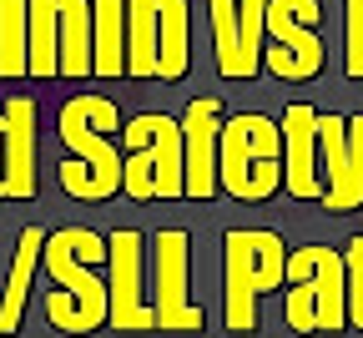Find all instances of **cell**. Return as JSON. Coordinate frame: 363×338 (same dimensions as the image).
Listing matches in <instances>:
<instances>
[{"mask_svg":"<svg viewBox=\"0 0 363 338\" xmlns=\"http://www.w3.org/2000/svg\"><path fill=\"white\" fill-rule=\"evenodd\" d=\"M116 126V107L101 96H76L61 107V141L76 152L71 162H61V187L81 202H106L111 192H121V152L106 141V131Z\"/></svg>","mask_w":363,"mask_h":338,"instance_id":"obj_2","label":"cell"},{"mask_svg":"<svg viewBox=\"0 0 363 338\" xmlns=\"http://www.w3.org/2000/svg\"><path fill=\"white\" fill-rule=\"evenodd\" d=\"M288 283V328H343L348 323V268L333 248H298L283 268Z\"/></svg>","mask_w":363,"mask_h":338,"instance_id":"obj_6","label":"cell"},{"mask_svg":"<svg viewBox=\"0 0 363 338\" xmlns=\"http://www.w3.org/2000/svg\"><path fill=\"white\" fill-rule=\"evenodd\" d=\"M323 202H328V212L363 207V116H348V157H343L338 182L323 187Z\"/></svg>","mask_w":363,"mask_h":338,"instance_id":"obj_20","label":"cell"},{"mask_svg":"<svg viewBox=\"0 0 363 338\" xmlns=\"http://www.w3.org/2000/svg\"><path fill=\"white\" fill-rule=\"evenodd\" d=\"M343 268H348V323L363 328V237L343 248Z\"/></svg>","mask_w":363,"mask_h":338,"instance_id":"obj_22","label":"cell"},{"mask_svg":"<svg viewBox=\"0 0 363 338\" xmlns=\"http://www.w3.org/2000/svg\"><path fill=\"white\" fill-rule=\"evenodd\" d=\"M91 71L126 76V0H91Z\"/></svg>","mask_w":363,"mask_h":338,"instance_id":"obj_15","label":"cell"},{"mask_svg":"<svg viewBox=\"0 0 363 338\" xmlns=\"http://www.w3.org/2000/svg\"><path fill=\"white\" fill-rule=\"evenodd\" d=\"M106 323L121 333H147L157 328V308L142 298V232H111L106 237Z\"/></svg>","mask_w":363,"mask_h":338,"instance_id":"obj_8","label":"cell"},{"mask_svg":"<svg viewBox=\"0 0 363 338\" xmlns=\"http://www.w3.org/2000/svg\"><path fill=\"white\" fill-rule=\"evenodd\" d=\"M126 71L157 76V0H126Z\"/></svg>","mask_w":363,"mask_h":338,"instance_id":"obj_18","label":"cell"},{"mask_svg":"<svg viewBox=\"0 0 363 338\" xmlns=\"http://www.w3.org/2000/svg\"><path fill=\"white\" fill-rule=\"evenodd\" d=\"M126 157H121V187L136 202L142 197H187V172H182V121L147 111L121 126Z\"/></svg>","mask_w":363,"mask_h":338,"instance_id":"obj_5","label":"cell"},{"mask_svg":"<svg viewBox=\"0 0 363 338\" xmlns=\"http://www.w3.org/2000/svg\"><path fill=\"white\" fill-rule=\"evenodd\" d=\"M217 131H222V107L212 96L187 107L182 116V172H187V197H212L217 192Z\"/></svg>","mask_w":363,"mask_h":338,"instance_id":"obj_11","label":"cell"},{"mask_svg":"<svg viewBox=\"0 0 363 338\" xmlns=\"http://www.w3.org/2000/svg\"><path fill=\"white\" fill-rule=\"evenodd\" d=\"M343 26H348L343 66H348V76H363V0H343Z\"/></svg>","mask_w":363,"mask_h":338,"instance_id":"obj_23","label":"cell"},{"mask_svg":"<svg viewBox=\"0 0 363 338\" xmlns=\"http://www.w3.org/2000/svg\"><path fill=\"white\" fill-rule=\"evenodd\" d=\"M187 283H192V237L182 227H162L157 232V323L162 328H202Z\"/></svg>","mask_w":363,"mask_h":338,"instance_id":"obj_10","label":"cell"},{"mask_svg":"<svg viewBox=\"0 0 363 338\" xmlns=\"http://www.w3.org/2000/svg\"><path fill=\"white\" fill-rule=\"evenodd\" d=\"M212 45L222 76H252L262 66L267 0H212Z\"/></svg>","mask_w":363,"mask_h":338,"instance_id":"obj_9","label":"cell"},{"mask_svg":"<svg viewBox=\"0 0 363 338\" xmlns=\"http://www.w3.org/2000/svg\"><path fill=\"white\" fill-rule=\"evenodd\" d=\"M40 263L56 283V293L45 298V318L61 333H86L106 318V283H101V273H91L96 263H106V237L101 232H91V227L45 232Z\"/></svg>","mask_w":363,"mask_h":338,"instance_id":"obj_1","label":"cell"},{"mask_svg":"<svg viewBox=\"0 0 363 338\" xmlns=\"http://www.w3.org/2000/svg\"><path fill=\"white\" fill-rule=\"evenodd\" d=\"M91 71V0H61V76Z\"/></svg>","mask_w":363,"mask_h":338,"instance_id":"obj_19","label":"cell"},{"mask_svg":"<svg viewBox=\"0 0 363 338\" xmlns=\"http://www.w3.org/2000/svg\"><path fill=\"white\" fill-rule=\"evenodd\" d=\"M283 182L293 197H318L323 177H318V111L313 107H288L283 111Z\"/></svg>","mask_w":363,"mask_h":338,"instance_id":"obj_12","label":"cell"},{"mask_svg":"<svg viewBox=\"0 0 363 338\" xmlns=\"http://www.w3.org/2000/svg\"><path fill=\"white\" fill-rule=\"evenodd\" d=\"M0 197H11L6 192V111H0Z\"/></svg>","mask_w":363,"mask_h":338,"instance_id":"obj_24","label":"cell"},{"mask_svg":"<svg viewBox=\"0 0 363 338\" xmlns=\"http://www.w3.org/2000/svg\"><path fill=\"white\" fill-rule=\"evenodd\" d=\"M26 71V0H0V76Z\"/></svg>","mask_w":363,"mask_h":338,"instance_id":"obj_21","label":"cell"},{"mask_svg":"<svg viewBox=\"0 0 363 338\" xmlns=\"http://www.w3.org/2000/svg\"><path fill=\"white\" fill-rule=\"evenodd\" d=\"M192 61L187 45V0H157V76L182 81Z\"/></svg>","mask_w":363,"mask_h":338,"instance_id":"obj_16","label":"cell"},{"mask_svg":"<svg viewBox=\"0 0 363 338\" xmlns=\"http://www.w3.org/2000/svg\"><path fill=\"white\" fill-rule=\"evenodd\" d=\"M217 182L242 202H262L283 182V126L262 111H238L217 131Z\"/></svg>","mask_w":363,"mask_h":338,"instance_id":"obj_3","label":"cell"},{"mask_svg":"<svg viewBox=\"0 0 363 338\" xmlns=\"http://www.w3.org/2000/svg\"><path fill=\"white\" fill-rule=\"evenodd\" d=\"M283 268H288V253H283V237L267 232V227H238L227 232L222 243V313H227V328L247 333L257 323V298L283 288Z\"/></svg>","mask_w":363,"mask_h":338,"instance_id":"obj_4","label":"cell"},{"mask_svg":"<svg viewBox=\"0 0 363 338\" xmlns=\"http://www.w3.org/2000/svg\"><path fill=\"white\" fill-rule=\"evenodd\" d=\"M6 192L11 197L35 192V107L26 96L6 102Z\"/></svg>","mask_w":363,"mask_h":338,"instance_id":"obj_13","label":"cell"},{"mask_svg":"<svg viewBox=\"0 0 363 338\" xmlns=\"http://www.w3.org/2000/svg\"><path fill=\"white\" fill-rule=\"evenodd\" d=\"M323 6L318 0H267V71L283 81H308L323 71Z\"/></svg>","mask_w":363,"mask_h":338,"instance_id":"obj_7","label":"cell"},{"mask_svg":"<svg viewBox=\"0 0 363 338\" xmlns=\"http://www.w3.org/2000/svg\"><path fill=\"white\" fill-rule=\"evenodd\" d=\"M26 71H61V0H26Z\"/></svg>","mask_w":363,"mask_h":338,"instance_id":"obj_14","label":"cell"},{"mask_svg":"<svg viewBox=\"0 0 363 338\" xmlns=\"http://www.w3.org/2000/svg\"><path fill=\"white\" fill-rule=\"evenodd\" d=\"M45 253V227H21V243H16V263H11V283H6V298H0V328H21V308L30 293V278L40 268Z\"/></svg>","mask_w":363,"mask_h":338,"instance_id":"obj_17","label":"cell"}]
</instances>
